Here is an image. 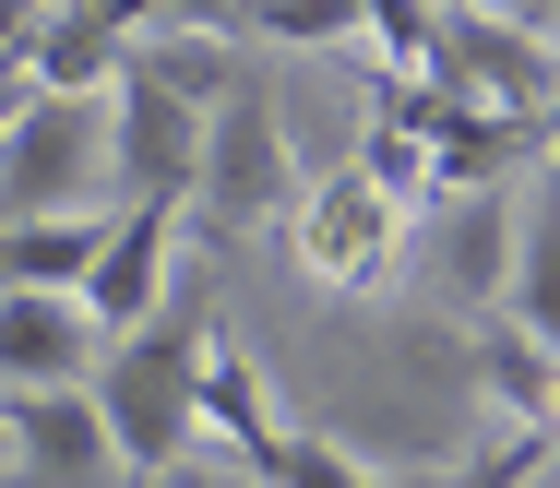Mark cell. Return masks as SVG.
<instances>
[{"mask_svg":"<svg viewBox=\"0 0 560 488\" xmlns=\"http://www.w3.org/2000/svg\"><path fill=\"white\" fill-rule=\"evenodd\" d=\"M215 286H179L155 298V322H131L96 369V417H108V453H119V488L167 477L203 429H191V381H203V346H215Z\"/></svg>","mask_w":560,"mask_h":488,"instance_id":"obj_1","label":"cell"},{"mask_svg":"<svg viewBox=\"0 0 560 488\" xmlns=\"http://www.w3.org/2000/svg\"><path fill=\"white\" fill-rule=\"evenodd\" d=\"M299 155H287V120H275V84L262 72H238L215 96V120H203V167H191V203H179V227L215 250V239H250V227H287L299 215Z\"/></svg>","mask_w":560,"mask_h":488,"instance_id":"obj_2","label":"cell"},{"mask_svg":"<svg viewBox=\"0 0 560 488\" xmlns=\"http://www.w3.org/2000/svg\"><path fill=\"white\" fill-rule=\"evenodd\" d=\"M418 84H442V96L489 108V120H537V131H549L560 48L537 36V24L489 12V0H442V12H430V72H418Z\"/></svg>","mask_w":560,"mask_h":488,"instance_id":"obj_3","label":"cell"},{"mask_svg":"<svg viewBox=\"0 0 560 488\" xmlns=\"http://www.w3.org/2000/svg\"><path fill=\"white\" fill-rule=\"evenodd\" d=\"M108 167V96H24L0 131V227H36V215H96Z\"/></svg>","mask_w":560,"mask_h":488,"instance_id":"obj_4","label":"cell"},{"mask_svg":"<svg viewBox=\"0 0 560 488\" xmlns=\"http://www.w3.org/2000/svg\"><path fill=\"white\" fill-rule=\"evenodd\" d=\"M370 120H394L418 155H430V191H501L513 167H537L549 155V131L537 120H489V108H465V96H442V84H406V72H382L370 84Z\"/></svg>","mask_w":560,"mask_h":488,"instance_id":"obj_5","label":"cell"},{"mask_svg":"<svg viewBox=\"0 0 560 488\" xmlns=\"http://www.w3.org/2000/svg\"><path fill=\"white\" fill-rule=\"evenodd\" d=\"M119 108H108V167H119V203H191V167H203V108H179L131 48H119Z\"/></svg>","mask_w":560,"mask_h":488,"instance_id":"obj_6","label":"cell"},{"mask_svg":"<svg viewBox=\"0 0 560 488\" xmlns=\"http://www.w3.org/2000/svg\"><path fill=\"white\" fill-rule=\"evenodd\" d=\"M0 477L12 488H119L96 393H0Z\"/></svg>","mask_w":560,"mask_h":488,"instance_id":"obj_7","label":"cell"},{"mask_svg":"<svg viewBox=\"0 0 560 488\" xmlns=\"http://www.w3.org/2000/svg\"><path fill=\"white\" fill-rule=\"evenodd\" d=\"M287 227H299V262H311L323 286H346V298H370V286H382V274L406 262V215H394V203H382V191H370L358 167L311 179Z\"/></svg>","mask_w":560,"mask_h":488,"instance_id":"obj_8","label":"cell"},{"mask_svg":"<svg viewBox=\"0 0 560 488\" xmlns=\"http://www.w3.org/2000/svg\"><path fill=\"white\" fill-rule=\"evenodd\" d=\"M179 203H119L108 239H96V274H84V322L96 334H131V322H155V298H167V262H179Z\"/></svg>","mask_w":560,"mask_h":488,"instance_id":"obj_9","label":"cell"},{"mask_svg":"<svg viewBox=\"0 0 560 488\" xmlns=\"http://www.w3.org/2000/svg\"><path fill=\"white\" fill-rule=\"evenodd\" d=\"M96 369L84 298H0V393H72Z\"/></svg>","mask_w":560,"mask_h":488,"instance_id":"obj_10","label":"cell"},{"mask_svg":"<svg viewBox=\"0 0 560 488\" xmlns=\"http://www.w3.org/2000/svg\"><path fill=\"white\" fill-rule=\"evenodd\" d=\"M418 227H430V274H442V298L489 310L501 274H513V215H501V191H453V203H430Z\"/></svg>","mask_w":560,"mask_h":488,"instance_id":"obj_11","label":"cell"},{"mask_svg":"<svg viewBox=\"0 0 560 488\" xmlns=\"http://www.w3.org/2000/svg\"><path fill=\"white\" fill-rule=\"evenodd\" d=\"M191 429H215L226 453H238V465H250V477H262V465H275V441H287V417H275V393H262V369L238 358V346H203V381H191Z\"/></svg>","mask_w":560,"mask_h":488,"instance_id":"obj_12","label":"cell"},{"mask_svg":"<svg viewBox=\"0 0 560 488\" xmlns=\"http://www.w3.org/2000/svg\"><path fill=\"white\" fill-rule=\"evenodd\" d=\"M108 215H36V227H0V298H84Z\"/></svg>","mask_w":560,"mask_h":488,"instance_id":"obj_13","label":"cell"},{"mask_svg":"<svg viewBox=\"0 0 560 488\" xmlns=\"http://www.w3.org/2000/svg\"><path fill=\"white\" fill-rule=\"evenodd\" d=\"M501 322H525L560 358V167L537 179V203H525V227H513V310H501Z\"/></svg>","mask_w":560,"mask_h":488,"instance_id":"obj_14","label":"cell"},{"mask_svg":"<svg viewBox=\"0 0 560 488\" xmlns=\"http://www.w3.org/2000/svg\"><path fill=\"white\" fill-rule=\"evenodd\" d=\"M477 381L513 405V429H549L560 441V358L525 334V322H489V334H477Z\"/></svg>","mask_w":560,"mask_h":488,"instance_id":"obj_15","label":"cell"},{"mask_svg":"<svg viewBox=\"0 0 560 488\" xmlns=\"http://www.w3.org/2000/svg\"><path fill=\"white\" fill-rule=\"evenodd\" d=\"M226 36H275V48H358V0H238Z\"/></svg>","mask_w":560,"mask_h":488,"instance_id":"obj_16","label":"cell"},{"mask_svg":"<svg viewBox=\"0 0 560 488\" xmlns=\"http://www.w3.org/2000/svg\"><path fill=\"white\" fill-rule=\"evenodd\" d=\"M430 12L442 0H358V24H370V48H382V72H430Z\"/></svg>","mask_w":560,"mask_h":488,"instance_id":"obj_17","label":"cell"},{"mask_svg":"<svg viewBox=\"0 0 560 488\" xmlns=\"http://www.w3.org/2000/svg\"><path fill=\"white\" fill-rule=\"evenodd\" d=\"M262 488H382L358 453H335V441H311V429H287L275 441V465H262Z\"/></svg>","mask_w":560,"mask_h":488,"instance_id":"obj_18","label":"cell"},{"mask_svg":"<svg viewBox=\"0 0 560 488\" xmlns=\"http://www.w3.org/2000/svg\"><path fill=\"white\" fill-rule=\"evenodd\" d=\"M537 477H549V429H513V441L465 453V477H453V488H537Z\"/></svg>","mask_w":560,"mask_h":488,"instance_id":"obj_19","label":"cell"},{"mask_svg":"<svg viewBox=\"0 0 560 488\" xmlns=\"http://www.w3.org/2000/svg\"><path fill=\"white\" fill-rule=\"evenodd\" d=\"M36 24H48V0H0V60L24 72V48H36Z\"/></svg>","mask_w":560,"mask_h":488,"instance_id":"obj_20","label":"cell"},{"mask_svg":"<svg viewBox=\"0 0 560 488\" xmlns=\"http://www.w3.org/2000/svg\"><path fill=\"white\" fill-rule=\"evenodd\" d=\"M24 96H36V84H24L12 60H0V131H12V108H24Z\"/></svg>","mask_w":560,"mask_h":488,"instance_id":"obj_21","label":"cell"},{"mask_svg":"<svg viewBox=\"0 0 560 488\" xmlns=\"http://www.w3.org/2000/svg\"><path fill=\"white\" fill-rule=\"evenodd\" d=\"M549 167H560V96H549Z\"/></svg>","mask_w":560,"mask_h":488,"instance_id":"obj_22","label":"cell"},{"mask_svg":"<svg viewBox=\"0 0 560 488\" xmlns=\"http://www.w3.org/2000/svg\"><path fill=\"white\" fill-rule=\"evenodd\" d=\"M382 488H430V477H382Z\"/></svg>","mask_w":560,"mask_h":488,"instance_id":"obj_23","label":"cell"}]
</instances>
